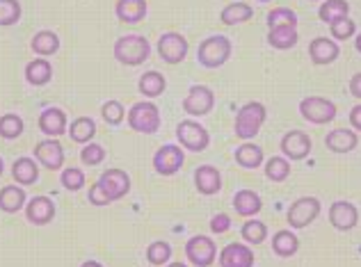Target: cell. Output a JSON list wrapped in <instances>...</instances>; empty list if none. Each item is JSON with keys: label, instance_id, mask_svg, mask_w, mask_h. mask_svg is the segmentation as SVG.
Returning <instances> with one entry per match:
<instances>
[{"label": "cell", "instance_id": "cell-1", "mask_svg": "<svg viewBox=\"0 0 361 267\" xmlns=\"http://www.w3.org/2000/svg\"><path fill=\"white\" fill-rule=\"evenodd\" d=\"M112 53H115V60L123 66H140L142 62L149 60L151 44L142 35H123L115 42Z\"/></svg>", "mask_w": 361, "mask_h": 267}, {"label": "cell", "instance_id": "cell-2", "mask_svg": "<svg viewBox=\"0 0 361 267\" xmlns=\"http://www.w3.org/2000/svg\"><path fill=\"white\" fill-rule=\"evenodd\" d=\"M268 119V110H265L263 103L259 101H252V103H245V106L235 112V121H233V132L238 139H252L259 135L261 126Z\"/></svg>", "mask_w": 361, "mask_h": 267}, {"label": "cell", "instance_id": "cell-3", "mask_svg": "<svg viewBox=\"0 0 361 267\" xmlns=\"http://www.w3.org/2000/svg\"><path fill=\"white\" fill-rule=\"evenodd\" d=\"M233 51V44L229 37L224 35H213L199 44L197 49V62L206 66V69H220L226 62H229Z\"/></svg>", "mask_w": 361, "mask_h": 267}, {"label": "cell", "instance_id": "cell-4", "mask_svg": "<svg viewBox=\"0 0 361 267\" xmlns=\"http://www.w3.org/2000/svg\"><path fill=\"white\" fill-rule=\"evenodd\" d=\"M126 121L130 130L142 132V135H156L160 130V110L154 101H137L130 106Z\"/></svg>", "mask_w": 361, "mask_h": 267}, {"label": "cell", "instance_id": "cell-5", "mask_svg": "<svg viewBox=\"0 0 361 267\" xmlns=\"http://www.w3.org/2000/svg\"><path fill=\"white\" fill-rule=\"evenodd\" d=\"M336 103L325 97H307L300 101V114L313 126H325L336 119Z\"/></svg>", "mask_w": 361, "mask_h": 267}, {"label": "cell", "instance_id": "cell-6", "mask_svg": "<svg viewBox=\"0 0 361 267\" xmlns=\"http://www.w3.org/2000/svg\"><path fill=\"white\" fill-rule=\"evenodd\" d=\"M176 139H178L180 149L192 151V154H202V151H206L208 144H211V135H208V130L199 121H192V119H183L178 123Z\"/></svg>", "mask_w": 361, "mask_h": 267}, {"label": "cell", "instance_id": "cell-7", "mask_svg": "<svg viewBox=\"0 0 361 267\" xmlns=\"http://www.w3.org/2000/svg\"><path fill=\"white\" fill-rule=\"evenodd\" d=\"M322 211L320 199L316 197H300L290 204L288 213H286V222L290 228H304L311 222H316L318 215Z\"/></svg>", "mask_w": 361, "mask_h": 267}, {"label": "cell", "instance_id": "cell-8", "mask_svg": "<svg viewBox=\"0 0 361 267\" xmlns=\"http://www.w3.org/2000/svg\"><path fill=\"white\" fill-rule=\"evenodd\" d=\"M185 256L195 267H211L217 259V244L208 235H192L185 242Z\"/></svg>", "mask_w": 361, "mask_h": 267}, {"label": "cell", "instance_id": "cell-9", "mask_svg": "<svg viewBox=\"0 0 361 267\" xmlns=\"http://www.w3.org/2000/svg\"><path fill=\"white\" fill-rule=\"evenodd\" d=\"M215 108V92L208 85H192L183 99V110L190 117H204Z\"/></svg>", "mask_w": 361, "mask_h": 267}, {"label": "cell", "instance_id": "cell-10", "mask_svg": "<svg viewBox=\"0 0 361 267\" xmlns=\"http://www.w3.org/2000/svg\"><path fill=\"white\" fill-rule=\"evenodd\" d=\"M156 46H158L160 60L167 62V64H180L188 57V51H190V44L180 32L160 35V39H158Z\"/></svg>", "mask_w": 361, "mask_h": 267}, {"label": "cell", "instance_id": "cell-11", "mask_svg": "<svg viewBox=\"0 0 361 267\" xmlns=\"http://www.w3.org/2000/svg\"><path fill=\"white\" fill-rule=\"evenodd\" d=\"M97 183L101 185V190L110 199V204L112 201H119V199H123V197L130 192V176L126 174V171H121V169H108V171H103Z\"/></svg>", "mask_w": 361, "mask_h": 267}, {"label": "cell", "instance_id": "cell-12", "mask_svg": "<svg viewBox=\"0 0 361 267\" xmlns=\"http://www.w3.org/2000/svg\"><path fill=\"white\" fill-rule=\"evenodd\" d=\"M185 154L178 144H165L154 154V169L160 176H174L183 167Z\"/></svg>", "mask_w": 361, "mask_h": 267}, {"label": "cell", "instance_id": "cell-13", "mask_svg": "<svg viewBox=\"0 0 361 267\" xmlns=\"http://www.w3.org/2000/svg\"><path fill=\"white\" fill-rule=\"evenodd\" d=\"M281 154L286 160H304L311 154L313 142L304 130H288L281 137Z\"/></svg>", "mask_w": 361, "mask_h": 267}, {"label": "cell", "instance_id": "cell-14", "mask_svg": "<svg viewBox=\"0 0 361 267\" xmlns=\"http://www.w3.org/2000/svg\"><path fill=\"white\" fill-rule=\"evenodd\" d=\"M32 154H35V160H39L42 165L46 169H51V171H58L64 165V149L55 137L42 139L39 144L35 147Z\"/></svg>", "mask_w": 361, "mask_h": 267}, {"label": "cell", "instance_id": "cell-15", "mask_svg": "<svg viewBox=\"0 0 361 267\" xmlns=\"http://www.w3.org/2000/svg\"><path fill=\"white\" fill-rule=\"evenodd\" d=\"M55 217V204L51 197H32L30 201L25 204V219L35 226H46L51 224Z\"/></svg>", "mask_w": 361, "mask_h": 267}, {"label": "cell", "instance_id": "cell-16", "mask_svg": "<svg viewBox=\"0 0 361 267\" xmlns=\"http://www.w3.org/2000/svg\"><path fill=\"white\" fill-rule=\"evenodd\" d=\"M329 222L336 231H353L359 224V211L350 201H334L329 206Z\"/></svg>", "mask_w": 361, "mask_h": 267}, {"label": "cell", "instance_id": "cell-17", "mask_svg": "<svg viewBox=\"0 0 361 267\" xmlns=\"http://www.w3.org/2000/svg\"><path fill=\"white\" fill-rule=\"evenodd\" d=\"M39 130L44 135L55 137L58 139L60 135H64L69 130V119H66V112L62 108H46L39 114Z\"/></svg>", "mask_w": 361, "mask_h": 267}, {"label": "cell", "instance_id": "cell-18", "mask_svg": "<svg viewBox=\"0 0 361 267\" xmlns=\"http://www.w3.org/2000/svg\"><path fill=\"white\" fill-rule=\"evenodd\" d=\"M338 55H341L338 44L334 39H327V37H316V39L309 44V57H311V62L318 66L336 62Z\"/></svg>", "mask_w": 361, "mask_h": 267}, {"label": "cell", "instance_id": "cell-19", "mask_svg": "<svg viewBox=\"0 0 361 267\" xmlns=\"http://www.w3.org/2000/svg\"><path fill=\"white\" fill-rule=\"evenodd\" d=\"M220 267H254V252L247 244L231 242L220 252Z\"/></svg>", "mask_w": 361, "mask_h": 267}, {"label": "cell", "instance_id": "cell-20", "mask_svg": "<svg viewBox=\"0 0 361 267\" xmlns=\"http://www.w3.org/2000/svg\"><path fill=\"white\" fill-rule=\"evenodd\" d=\"M195 185L199 190V194L204 197H213L222 190V176L217 167L213 165H202L195 169Z\"/></svg>", "mask_w": 361, "mask_h": 267}, {"label": "cell", "instance_id": "cell-21", "mask_svg": "<svg viewBox=\"0 0 361 267\" xmlns=\"http://www.w3.org/2000/svg\"><path fill=\"white\" fill-rule=\"evenodd\" d=\"M359 144V137L355 130L350 128H336L327 132L325 137V147L329 151H334V154H350V151H355Z\"/></svg>", "mask_w": 361, "mask_h": 267}, {"label": "cell", "instance_id": "cell-22", "mask_svg": "<svg viewBox=\"0 0 361 267\" xmlns=\"http://www.w3.org/2000/svg\"><path fill=\"white\" fill-rule=\"evenodd\" d=\"M149 12L147 0H117L115 14L121 23H140Z\"/></svg>", "mask_w": 361, "mask_h": 267}, {"label": "cell", "instance_id": "cell-23", "mask_svg": "<svg viewBox=\"0 0 361 267\" xmlns=\"http://www.w3.org/2000/svg\"><path fill=\"white\" fill-rule=\"evenodd\" d=\"M12 178H14V183L21 187L35 185L37 180H39V167H37V162L27 156L16 158L12 165Z\"/></svg>", "mask_w": 361, "mask_h": 267}, {"label": "cell", "instance_id": "cell-24", "mask_svg": "<svg viewBox=\"0 0 361 267\" xmlns=\"http://www.w3.org/2000/svg\"><path fill=\"white\" fill-rule=\"evenodd\" d=\"M233 208L240 217H254L263 211V199L254 192V190H238L233 197Z\"/></svg>", "mask_w": 361, "mask_h": 267}, {"label": "cell", "instance_id": "cell-25", "mask_svg": "<svg viewBox=\"0 0 361 267\" xmlns=\"http://www.w3.org/2000/svg\"><path fill=\"white\" fill-rule=\"evenodd\" d=\"M53 78V64L46 57H35L32 62H27L25 66V80L32 87H44L46 82H51Z\"/></svg>", "mask_w": 361, "mask_h": 267}, {"label": "cell", "instance_id": "cell-26", "mask_svg": "<svg viewBox=\"0 0 361 267\" xmlns=\"http://www.w3.org/2000/svg\"><path fill=\"white\" fill-rule=\"evenodd\" d=\"M21 208H25V190L21 185H5L0 190V211L7 215L18 213Z\"/></svg>", "mask_w": 361, "mask_h": 267}, {"label": "cell", "instance_id": "cell-27", "mask_svg": "<svg viewBox=\"0 0 361 267\" xmlns=\"http://www.w3.org/2000/svg\"><path fill=\"white\" fill-rule=\"evenodd\" d=\"M300 249V240L298 235L288 231V228H281L272 235V252L279 256V259H290V256H295Z\"/></svg>", "mask_w": 361, "mask_h": 267}, {"label": "cell", "instance_id": "cell-28", "mask_svg": "<svg viewBox=\"0 0 361 267\" xmlns=\"http://www.w3.org/2000/svg\"><path fill=\"white\" fill-rule=\"evenodd\" d=\"M137 89L142 97L147 99H158L160 94L167 89V78L160 71H147L145 75H140L137 80Z\"/></svg>", "mask_w": 361, "mask_h": 267}, {"label": "cell", "instance_id": "cell-29", "mask_svg": "<svg viewBox=\"0 0 361 267\" xmlns=\"http://www.w3.org/2000/svg\"><path fill=\"white\" fill-rule=\"evenodd\" d=\"M233 158L243 169H256V167L263 165L265 154L259 144H254V142H245V144H240L238 149H235Z\"/></svg>", "mask_w": 361, "mask_h": 267}, {"label": "cell", "instance_id": "cell-30", "mask_svg": "<svg viewBox=\"0 0 361 267\" xmlns=\"http://www.w3.org/2000/svg\"><path fill=\"white\" fill-rule=\"evenodd\" d=\"M348 16H350L348 0H325V3L318 7V18L327 25L341 21V18H348Z\"/></svg>", "mask_w": 361, "mask_h": 267}, {"label": "cell", "instance_id": "cell-31", "mask_svg": "<svg viewBox=\"0 0 361 267\" xmlns=\"http://www.w3.org/2000/svg\"><path fill=\"white\" fill-rule=\"evenodd\" d=\"M30 49L35 51V55L39 57H49L60 51V37L53 30H39L30 42Z\"/></svg>", "mask_w": 361, "mask_h": 267}, {"label": "cell", "instance_id": "cell-32", "mask_svg": "<svg viewBox=\"0 0 361 267\" xmlns=\"http://www.w3.org/2000/svg\"><path fill=\"white\" fill-rule=\"evenodd\" d=\"M71 135L73 142H78V144H90L97 135V123H94L92 117H78L69 123V130H66Z\"/></svg>", "mask_w": 361, "mask_h": 267}, {"label": "cell", "instance_id": "cell-33", "mask_svg": "<svg viewBox=\"0 0 361 267\" xmlns=\"http://www.w3.org/2000/svg\"><path fill=\"white\" fill-rule=\"evenodd\" d=\"M300 42L298 27H274L268 32V44L277 51H288Z\"/></svg>", "mask_w": 361, "mask_h": 267}, {"label": "cell", "instance_id": "cell-34", "mask_svg": "<svg viewBox=\"0 0 361 267\" xmlns=\"http://www.w3.org/2000/svg\"><path fill=\"white\" fill-rule=\"evenodd\" d=\"M252 16H254V7H250L247 3H231V5H226L220 14L224 25H240L245 21H250Z\"/></svg>", "mask_w": 361, "mask_h": 267}, {"label": "cell", "instance_id": "cell-35", "mask_svg": "<svg viewBox=\"0 0 361 267\" xmlns=\"http://www.w3.org/2000/svg\"><path fill=\"white\" fill-rule=\"evenodd\" d=\"M23 130H25V123L18 114L9 112L0 117V137L3 139H18L23 135Z\"/></svg>", "mask_w": 361, "mask_h": 267}, {"label": "cell", "instance_id": "cell-36", "mask_svg": "<svg viewBox=\"0 0 361 267\" xmlns=\"http://www.w3.org/2000/svg\"><path fill=\"white\" fill-rule=\"evenodd\" d=\"M243 233V240L250 242V244H263L265 237H268V226H265L261 219H247V222L243 224L240 228Z\"/></svg>", "mask_w": 361, "mask_h": 267}, {"label": "cell", "instance_id": "cell-37", "mask_svg": "<svg viewBox=\"0 0 361 267\" xmlns=\"http://www.w3.org/2000/svg\"><path fill=\"white\" fill-rule=\"evenodd\" d=\"M265 176H268L272 183H283L290 176V162L281 156H274L265 162Z\"/></svg>", "mask_w": 361, "mask_h": 267}, {"label": "cell", "instance_id": "cell-38", "mask_svg": "<svg viewBox=\"0 0 361 267\" xmlns=\"http://www.w3.org/2000/svg\"><path fill=\"white\" fill-rule=\"evenodd\" d=\"M268 25L274 27H298V14L288 7H274L268 12Z\"/></svg>", "mask_w": 361, "mask_h": 267}, {"label": "cell", "instance_id": "cell-39", "mask_svg": "<svg viewBox=\"0 0 361 267\" xmlns=\"http://www.w3.org/2000/svg\"><path fill=\"white\" fill-rule=\"evenodd\" d=\"M169 259H172V244L165 242V240H156L147 247V261L151 265H167Z\"/></svg>", "mask_w": 361, "mask_h": 267}, {"label": "cell", "instance_id": "cell-40", "mask_svg": "<svg viewBox=\"0 0 361 267\" xmlns=\"http://www.w3.org/2000/svg\"><path fill=\"white\" fill-rule=\"evenodd\" d=\"M23 7L18 0H0V27H9L21 21Z\"/></svg>", "mask_w": 361, "mask_h": 267}, {"label": "cell", "instance_id": "cell-41", "mask_svg": "<svg viewBox=\"0 0 361 267\" xmlns=\"http://www.w3.org/2000/svg\"><path fill=\"white\" fill-rule=\"evenodd\" d=\"M60 183L64 190H69V192H78V190L85 187V171L78 167H66L60 174Z\"/></svg>", "mask_w": 361, "mask_h": 267}, {"label": "cell", "instance_id": "cell-42", "mask_svg": "<svg viewBox=\"0 0 361 267\" xmlns=\"http://www.w3.org/2000/svg\"><path fill=\"white\" fill-rule=\"evenodd\" d=\"M101 117L103 121L108 123V126H119V123L123 121V117H126V110H123L121 106V101H108V103H103V108H101Z\"/></svg>", "mask_w": 361, "mask_h": 267}, {"label": "cell", "instance_id": "cell-43", "mask_svg": "<svg viewBox=\"0 0 361 267\" xmlns=\"http://www.w3.org/2000/svg\"><path fill=\"white\" fill-rule=\"evenodd\" d=\"M106 160V149H103L101 144H97V142H90V144H85L82 151H80V162L87 167H97L101 165V162Z\"/></svg>", "mask_w": 361, "mask_h": 267}, {"label": "cell", "instance_id": "cell-44", "mask_svg": "<svg viewBox=\"0 0 361 267\" xmlns=\"http://www.w3.org/2000/svg\"><path fill=\"white\" fill-rule=\"evenodd\" d=\"M329 27H331V37H334V42H345L357 32V23L350 16L341 18V21H336V23H331Z\"/></svg>", "mask_w": 361, "mask_h": 267}, {"label": "cell", "instance_id": "cell-45", "mask_svg": "<svg viewBox=\"0 0 361 267\" xmlns=\"http://www.w3.org/2000/svg\"><path fill=\"white\" fill-rule=\"evenodd\" d=\"M231 228V217L226 215V213H217L213 219H211V231L217 233V235H222L226 233Z\"/></svg>", "mask_w": 361, "mask_h": 267}, {"label": "cell", "instance_id": "cell-46", "mask_svg": "<svg viewBox=\"0 0 361 267\" xmlns=\"http://www.w3.org/2000/svg\"><path fill=\"white\" fill-rule=\"evenodd\" d=\"M87 199H90V204H92V206H97V208H103V206H108V204H110V199L106 197V192H103L99 183L90 185V194H87Z\"/></svg>", "mask_w": 361, "mask_h": 267}, {"label": "cell", "instance_id": "cell-47", "mask_svg": "<svg viewBox=\"0 0 361 267\" xmlns=\"http://www.w3.org/2000/svg\"><path fill=\"white\" fill-rule=\"evenodd\" d=\"M350 126L361 132V103H359V106H355L353 110H350Z\"/></svg>", "mask_w": 361, "mask_h": 267}, {"label": "cell", "instance_id": "cell-48", "mask_svg": "<svg viewBox=\"0 0 361 267\" xmlns=\"http://www.w3.org/2000/svg\"><path fill=\"white\" fill-rule=\"evenodd\" d=\"M350 94H353L355 99H361V73H355L353 78H350Z\"/></svg>", "mask_w": 361, "mask_h": 267}, {"label": "cell", "instance_id": "cell-49", "mask_svg": "<svg viewBox=\"0 0 361 267\" xmlns=\"http://www.w3.org/2000/svg\"><path fill=\"white\" fill-rule=\"evenodd\" d=\"M80 267H103V265H101L99 261H85Z\"/></svg>", "mask_w": 361, "mask_h": 267}, {"label": "cell", "instance_id": "cell-50", "mask_svg": "<svg viewBox=\"0 0 361 267\" xmlns=\"http://www.w3.org/2000/svg\"><path fill=\"white\" fill-rule=\"evenodd\" d=\"M355 49H357V53H361V32L357 35V39H355Z\"/></svg>", "mask_w": 361, "mask_h": 267}, {"label": "cell", "instance_id": "cell-51", "mask_svg": "<svg viewBox=\"0 0 361 267\" xmlns=\"http://www.w3.org/2000/svg\"><path fill=\"white\" fill-rule=\"evenodd\" d=\"M165 267H188L185 263H167Z\"/></svg>", "mask_w": 361, "mask_h": 267}, {"label": "cell", "instance_id": "cell-52", "mask_svg": "<svg viewBox=\"0 0 361 267\" xmlns=\"http://www.w3.org/2000/svg\"><path fill=\"white\" fill-rule=\"evenodd\" d=\"M3 169H5V165H3V158H0V176H3Z\"/></svg>", "mask_w": 361, "mask_h": 267}, {"label": "cell", "instance_id": "cell-53", "mask_svg": "<svg viewBox=\"0 0 361 267\" xmlns=\"http://www.w3.org/2000/svg\"><path fill=\"white\" fill-rule=\"evenodd\" d=\"M259 3H270V0H259Z\"/></svg>", "mask_w": 361, "mask_h": 267}, {"label": "cell", "instance_id": "cell-54", "mask_svg": "<svg viewBox=\"0 0 361 267\" xmlns=\"http://www.w3.org/2000/svg\"><path fill=\"white\" fill-rule=\"evenodd\" d=\"M313 3H320V0H313Z\"/></svg>", "mask_w": 361, "mask_h": 267}]
</instances>
